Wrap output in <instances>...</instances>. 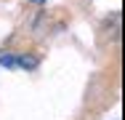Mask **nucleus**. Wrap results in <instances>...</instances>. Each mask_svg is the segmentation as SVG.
Returning a JSON list of instances; mask_svg holds the SVG:
<instances>
[{
    "mask_svg": "<svg viewBox=\"0 0 125 120\" xmlns=\"http://www.w3.org/2000/svg\"><path fill=\"white\" fill-rule=\"evenodd\" d=\"M0 64L3 67H16V59L13 56H0Z\"/></svg>",
    "mask_w": 125,
    "mask_h": 120,
    "instance_id": "1",
    "label": "nucleus"
},
{
    "mask_svg": "<svg viewBox=\"0 0 125 120\" xmlns=\"http://www.w3.org/2000/svg\"><path fill=\"white\" fill-rule=\"evenodd\" d=\"M16 64H21V67H35L37 61H35V59H27V56H21V59H19Z\"/></svg>",
    "mask_w": 125,
    "mask_h": 120,
    "instance_id": "2",
    "label": "nucleus"
},
{
    "mask_svg": "<svg viewBox=\"0 0 125 120\" xmlns=\"http://www.w3.org/2000/svg\"><path fill=\"white\" fill-rule=\"evenodd\" d=\"M32 3H37V5H40V3H45V0H32Z\"/></svg>",
    "mask_w": 125,
    "mask_h": 120,
    "instance_id": "3",
    "label": "nucleus"
}]
</instances>
